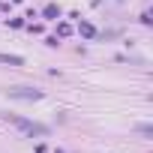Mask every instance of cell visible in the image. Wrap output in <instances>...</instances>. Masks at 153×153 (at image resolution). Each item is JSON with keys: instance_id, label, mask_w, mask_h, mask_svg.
<instances>
[{"instance_id": "6da1fadb", "label": "cell", "mask_w": 153, "mask_h": 153, "mask_svg": "<svg viewBox=\"0 0 153 153\" xmlns=\"http://www.w3.org/2000/svg\"><path fill=\"white\" fill-rule=\"evenodd\" d=\"M18 129H24L27 135H48V126H42V123H33V120H24V117H18V114H6Z\"/></svg>"}, {"instance_id": "7a4b0ae2", "label": "cell", "mask_w": 153, "mask_h": 153, "mask_svg": "<svg viewBox=\"0 0 153 153\" xmlns=\"http://www.w3.org/2000/svg\"><path fill=\"white\" fill-rule=\"evenodd\" d=\"M12 96H15V99H39V96H42V90H27V87H18V90H12Z\"/></svg>"}, {"instance_id": "3957f363", "label": "cell", "mask_w": 153, "mask_h": 153, "mask_svg": "<svg viewBox=\"0 0 153 153\" xmlns=\"http://www.w3.org/2000/svg\"><path fill=\"white\" fill-rule=\"evenodd\" d=\"M0 63H9V66H24V57H18V54H0Z\"/></svg>"}, {"instance_id": "277c9868", "label": "cell", "mask_w": 153, "mask_h": 153, "mask_svg": "<svg viewBox=\"0 0 153 153\" xmlns=\"http://www.w3.org/2000/svg\"><path fill=\"white\" fill-rule=\"evenodd\" d=\"M45 18H60V9H57L54 3H48V6H45Z\"/></svg>"}, {"instance_id": "5b68a950", "label": "cell", "mask_w": 153, "mask_h": 153, "mask_svg": "<svg viewBox=\"0 0 153 153\" xmlns=\"http://www.w3.org/2000/svg\"><path fill=\"white\" fill-rule=\"evenodd\" d=\"M81 33H84L87 39H93V36H96V30H93V24H87V21L81 24Z\"/></svg>"}, {"instance_id": "8992f818", "label": "cell", "mask_w": 153, "mask_h": 153, "mask_svg": "<svg viewBox=\"0 0 153 153\" xmlns=\"http://www.w3.org/2000/svg\"><path fill=\"white\" fill-rule=\"evenodd\" d=\"M36 153H48V147H42V144H39V147H36Z\"/></svg>"}, {"instance_id": "52a82bcc", "label": "cell", "mask_w": 153, "mask_h": 153, "mask_svg": "<svg viewBox=\"0 0 153 153\" xmlns=\"http://www.w3.org/2000/svg\"><path fill=\"white\" fill-rule=\"evenodd\" d=\"M57 153H66V150H57Z\"/></svg>"}]
</instances>
